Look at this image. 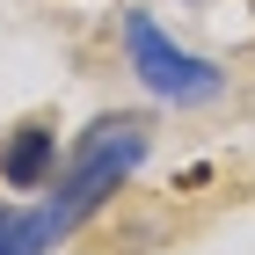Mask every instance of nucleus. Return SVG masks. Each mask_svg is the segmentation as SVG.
<instances>
[{
    "mask_svg": "<svg viewBox=\"0 0 255 255\" xmlns=\"http://www.w3.org/2000/svg\"><path fill=\"white\" fill-rule=\"evenodd\" d=\"M138 146H146V138H138V124H95V138L80 146L73 175L59 182V204H51V226H59V234H66V226H80L102 197L117 190V175L138 160Z\"/></svg>",
    "mask_w": 255,
    "mask_h": 255,
    "instance_id": "f257e3e1",
    "label": "nucleus"
},
{
    "mask_svg": "<svg viewBox=\"0 0 255 255\" xmlns=\"http://www.w3.org/2000/svg\"><path fill=\"white\" fill-rule=\"evenodd\" d=\"M124 44H131V66H138V80H146L153 95H168V102H212L219 95V73L204 59H190V51H175L146 15L124 22Z\"/></svg>",
    "mask_w": 255,
    "mask_h": 255,
    "instance_id": "f03ea898",
    "label": "nucleus"
},
{
    "mask_svg": "<svg viewBox=\"0 0 255 255\" xmlns=\"http://www.w3.org/2000/svg\"><path fill=\"white\" fill-rule=\"evenodd\" d=\"M51 153H59V146H51V131H37V124H29V131H15V146L0 153V175L15 182V190H37V182L51 175Z\"/></svg>",
    "mask_w": 255,
    "mask_h": 255,
    "instance_id": "7ed1b4c3",
    "label": "nucleus"
},
{
    "mask_svg": "<svg viewBox=\"0 0 255 255\" xmlns=\"http://www.w3.org/2000/svg\"><path fill=\"white\" fill-rule=\"evenodd\" d=\"M44 241H59L51 212H37V219H15V212H0V255H44Z\"/></svg>",
    "mask_w": 255,
    "mask_h": 255,
    "instance_id": "20e7f679",
    "label": "nucleus"
}]
</instances>
